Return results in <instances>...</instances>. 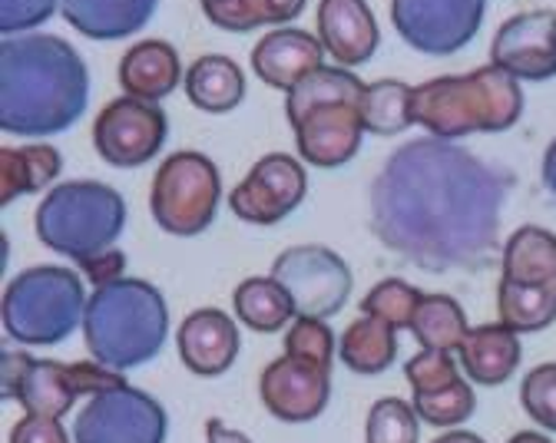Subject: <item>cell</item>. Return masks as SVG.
I'll return each mask as SVG.
<instances>
[{
  "label": "cell",
  "mask_w": 556,
  "mask_h": 443,
  "mask_svg": "<svg viewBox=\"0 0 556 443\" xmlns=\"http://www.w3.org/2000/svg\"><path fill=\"white\" fill-rule=\"evenodd\" d=\"M523 113V90L507 69L486 63L460 77H438L414 87L410 116L438 139H464L473 132H504Z\"/></svg>",
  "instance_id": "cell-5"
},
{
  "label": "cell",
  "mask_w": 556,
  "mask_h": 443,
  "mask_svg": "<svg viewBox=\"0 0 556 443\" xmlns=\"http://www.w3.org/2000/svg\"><path fill=\"white\" fill-rule=\"evenodd\" d=\"M540 176H543V186H546V192L553 195V202H556V139L546 145V153H543V166H540Z\"/></svg>",
  "instance_id": "cell-42"
},
{
  "label": "cell",
  "mask_w": 556,
  "mask_h": 443,
  "mask_svg": "<svg viewBox=\"0 0 556 443\" xmlns=\"http://www.w3.org/2000/svg\"><path fill=\"white\" fill-rule=\"evenodd\" d=\"M182 63L173 43L166 40H139L119 60V87L126 97L160 103L182 84Z\"/></svg>",
  "instance_id": "cell-20"
},
{
  "label": "cell",
  "mask_w": 556,
  "mask_h": 443,
  "mask_svg": "<svg viewBox=\"0 0 556 443\" xmlns=\"http://www.w3.org/2000/svg\"><path fill=\"white\" fill-rule=\"evenodd\" d=\"M308 192V176L299 160L286 153L262 156L249 176L232 189L229 208L249 226H275L289 218Z\"/></svg>",
  "instance_id": "cell-13"
},
{
  "label": "cell",
  "mask_w": 556,
  "mask_h": 443,
  "mask_svg": "<svg viewBox=\"0 0 556 443\" xmlns=\"http://www.w3.org/2000/svg\"><path fill=\"white\" fill-rule=\"evenodd\" d=\"M431 443H486V440L477 436V433H470V430H447V433H441V436L431 440Z\"/></svg>",
  "instance_id": "cell-43"
},
{
  "label": "cell",
  "mask_w": 556,
  "mask_h": 443,
  "mask_svg": "<svg viewBox=\"0 0 556 443\" xmlns=\"http://www.w3.org/2000/svg\"><path fill=\"white\" fill-rule=\"evenodd\" d=\"M410 103H414V87H407L401 80H378V84L365 87V100H362L365 129L375 136L404 132L407 126H414Z\"/></svg>",
  "instance_id": "cell-31"
},
{
  "label": "cell",
  "mask_w": 556,
  "mask_h": 443,
  "mask_svg": "<svg viewBox=\"0 0 556 443\" xmlns=\"http://www.w3.org/2000/svg\"><path fill=\"white\" fill-rule=\"evenodd\" d=\"M169 417L147 391L119 384L87 397L77 414L74 443H166Z\"/></svg>",
  "instance_id": "cell-10"
},
{
  "label": "cell",
  "mask_w": 556,
  "mask_h": 443,
  "mask_svg": "<svg viewBox=\"0 0 556 443\" xmlns=\"http://www.w3.org/2000/svg\"><path fill=\"white\" fill-rule=\"evenodd\" d=\"M34 229L50 252L80 265L84 258L116 245L126 229V202L106 182L74 179L43 195Z\"/></svg>",
  "instance_id": "cell-6"
},
{
  "label": "cell",
  "mask_w": 556,
  "mask_h": 443,
  "mask_svg": "<svg viewBox=\"0 0 556 443\" xmlns=\"http://www.w3.org/2000/svg\"><path fill=\"white\" fill-rule=\"evenodd\" d=\"M4 328L8 338L27 347L60 344L84 328L87 294L77 271L60 265H37L21 271L4 291Z\"/></svg>",
  "instance_id": "cell-7"
},
{
  "label": "cell",
  "mask_w": 556,
  "mask_h": 443,
  "mask_svg": "<svg viewBox=\"0 0 556 443\" xmlns=\"http://www.w3.org/2000/svg\"><path fill=\"white\" fill-rule=\"evenodd\" d=\"M318 40L344 69L368 63L378 50V24L368 0H321Z\"/></svg>",
  "instance_id": "cell-18"
},
{
  "label": "cell",
  "mask_w": 556,
  "mask_h": 443,
  "mask_svg": "<svg viewBox=\"0 0 556 443\" xmlns=\"http://www.w3.org/2000/svg\"><path fill=\"white\" fill-rule=\"evenodd\" d=\"M258 397L271 417L286 420V423H308L328 407L331 371H325V367H318L312 360L282 354L262 371Z\"/></svg>",
  "instance_id": "cell-15"
},
{
  "label": "cell",
  "mask_w": 556,
  "mask_h": 443,
  "mask_svg": "<svg viewBox=\"0 0 556 443\" xmlns=\"http://www.w3.org/2000/svg\"><path fill=\"white\" fill-rule=\"evenodd\" d=\"M417 410L397 397H381L368 410L365 443H417Z\"/></svg>",
  "instance_id": "cell-33"
},
{
  "label": "cell",
  "mask_w": 556,
  "mask_h": 443,
  "mask_svg": "<svg viewBox=\"0 0 556 443\" xmlns=\"http://www.w3.org/2000/svg\"><path fill=\"white\" fill-rule=\"evenodd\" d=\"M63 169L53 145H4L0 150V202L11 205L21 195L47 189Z\"/></svg>",
  "instance_id": "cell-24"
},
{
  "label": "cell",
  "mask_w": 556,
  "mask_h": 443,
  "mask_svg": "<svg viewBox=\"0 0 556 443\" xmlns=\"http://www.w3.org/2000/svg\"><path fill=\"white\" fill-rule=\"evenodd\" d=\"M365 84L344 66H318L286 93V116L295 129L299 156L315 169H338L362 150Z\"/></svg>",
  "instance_id": "cell-3"
},
{
  "label": "cell",
  "mask_w": 556,
  "mask_h": 443,
  "mask_svg": "<svg viewBox=\"0 0 556 443\" xmlns=\"http://www.w3.org/2000/svg\"><path fill=\"white\" fill-rule=\"evenodd\" d=\"M286 354L292 357H302V360H312L325 371H331V364L338 357V347H334V334L331 328L325 325V318H305L299 315L286 334Z\"/></svg>",
  "instance_id": "cell-35"
},
{
  "label": "cell",
  "mask_w": 556,
  "mask_h": 443,
  "mask_svg": "<svg viewBox=\"0 0 556 443\" xmlns=\"http://www.w3.org/2000/svg\"><path fill=\"white\" fill-rule=\"evenodd\" d=\"M160 0H60L63 21L90 40H123L143 30Z\"/></svg>",
  "instance_id": "cell-21"
},
{
  "label": "cell",
  "mask_w": 556,
  "mask_h": 443,
  "mask_svg": "<svg viewBox=\"0 0 556 443\" xmlns=\"http://www.w3.org/2000/svg\"><path fill=\"white\" fill-rule=\"evenodd\" d=\"M186 97L202 113H229L245 97V77L236 60L208 53L186 69Z\"/></svg>",
  "instance_id": "cell-23"
},
{
  "label": "cell",
  "mask_w": 556,
  "mask_h": 443,
  "mask_svg": "<svg viewBox=\"0 0 556 443\" xmlns=\"http://www.w3.org/2000/svg\"><path fill=\"white\" fill-rule=\"evenodd\" d=\"M553 284H556V281H553Z\"/></svg>",
  "instance_id": "cell-45"
},
{
  "label": "cell",
  "mask_w": 556,
  "mask_h": 443,
  "mask_svg": "<svg viewBox=\"0 0 556 443\" xmlns=\"http://www.w3.org/2000/svg\"><path fill=\"white\" fill-rule=\"evenodd\" d=\"M0 397L17 401L27 414L56 417L63 420L84 394L77 364L60 360H37L24 351H4V381H0Z\"/></svg>",
  "instance_id": "cell-14"
},
{
  "label": "cell",
  "mask_w": 556,
  "mask_h": 443,
  "mask_svg": "<svg viewBox=\"0 0 556 443\" xmlns=\"http://www.w3.org/2000/svg\"><path fill=\"white\" fill-rule=\"evenodd\" d=\"M507 443H553L549 436H543V433H533V430H523V433H514Z\"/></svg>",
  "instance_id": "cell-44"
},
{
  "label": "cell",
  "mask_w": 556,
  "mask_h": 443,
  "mask_svg": "<svg viewBox=\"0 0 556 443\" xmlns=\"http://www.w3.org/2000/svg\"><path fill=\"white\" fill-rule=\"evenodd\" d=\"M90 103V73L77 47L53 34L0 43V129L24 139L66 132Z\"/></svg>",
  "instance_id": "cell-2"
},
{
  "label": "cell",
  "mask_w": 556,
  "mask_h": 443,
  "mask_svg": "<svg viewBox=\"0 0 556 443\" xmlns=\"http://www.w3.org/2000/svg\"><path fill=\"white\" fill-rule=\"evenodd\" d=\"M169 334V308L163 291L143 278L100 284L87 299L84 341L93 360L129 371L153 360Z\"/></svg>",
  "instance_id": "cell-4"
},
{
  "label": "cell",
  "mask_w": 556,
  "mask_h": 443,
  "mask_svg": "<svg viewBox=\"0 0 556 443\" xmlns=\"http://www.w3.org/2000/svg\"><path fill=\"white\" fill-rule=\"evenodd\" d=\"M8 443H74V436L63 430V423L56 417L24 414V420L14 423Z\"/></svg>",
  "instance_id": "cell-39"
},
{
  "label": "cell",
  "mask_w": 556,
  "mask_h": 443,
  "mask_svg": "<svg viewBox=\"0 0 556 443\" xmlns=\"http://www.w3.org/2000/svg\"><path fill=\"white\" fill-rule=\"evenodd\" d=\"M457 354H460V364L473 384L497 388L517 375L523 351H520V334L501 321V325L470 328L464 334Z\"/></svg>",
  "instance_id": "cell-22"
},
{
  "label": "cell",
  "mask_w": 556,
  "mask_h": 443,
  "mask_svg": "<svg viewBox=\"0 0 556 443\" xmlns=\"http://www.w3.org/2000/svg\"><path fill=\"white\" fill-rule=\"evenodd\" d=\"M410 331L421 347L454 354L470 328H467L464 308L451 299V294H425L421 305L414 312Z\"/></svg>",
  "instance_id": "cell-30"
},
{
  "label": "cell",
  "mask_w": 556,
  "mask_h": 443,
  "mask_svg": "<svg viewBox=\"0 0 556 443\" xmlns=\"http://www.w3.org/2000/svg\"><path fill=\"white\" fill-rule=\"evenodd\" d=\"M338 357L355 375H368V378L384 375L397 357V328H391L381 318L362 315L358 321L344 328Z\"/></svg>",
  "instance_id": "cell-25"
},
{
  "label": "cell",
  "mask_w": 556,
  "mask_h": 443,
  "mask_svg": "<svg viewBox=\"0 0 556 443\" xmlns=\"http://www.w3.org/2000/svg\"><path fill=\"white\" fill-rule=\"evenodd\" d=\"M486 14V0H391V24L397 37L428 56L464 50Z\"/></svg>",
  "instance_id": "cell-11"
},
{
  "label": "cell",
  "mask_w": 556,
  "mask_h": 443,
  "mask_svg": "<svg viewBox=\"0 0 556 443\" xmlns=\"http://www.w3.org/2000/svg\"><path fill=\"white\" fill-rule=\"evenodd\" d=\"M223 179L216 163L202 153H173L153 179L150 212L169 236H199L216 221Z\"/></svg>",
  "instance_id": "cell-8"
},
{
  "label": "cell",
  "mask_w": 556,
  "mask_h": 443,
  "mask_svg": "<svg viewBox=\"0 0 556 443\" xmlns=\"http://www.w3.org/2000/svg\"><path fill=\"white\" fill-rule=\"evenodd\" d=\"M205 443H252V440L242 430H232L226 420L208 417V423H205Z\"/></svg>",
  "instance_id": "cell-41"
},
{
  "label": "cell",
  "mask_w": 556,
  "mask_h": 443,
  "mask_svg": "<svg viewBox=\"0 0 556 443\" xmlns=\"http://www.w3.org/2000/svg\"><path fill=\"white\" fill-rule=\"evenodd\" d=\"M491 63L514 80L543 84L556 77V11H527L501 24L491 43Z\"/></svg>",
  "instance_id": "cell-16"
},
{
  "label": "cell",
  "mask_w": 556,
  "mask_h": 443,
  "mask_svg": "<svg viewBox=\"0 0 556 443\" xmlns=\"http://www.w3.org/2000/svg\"><path fill=\"white\" fill-rule=\"evenodd\" d=\"M169 132L160 103L119 97L106 103L93 123V145L113 169H139L156 160Z\"/></svg>",
  "instance_id": "cell-12"
},
{
  "label": "cell",
  "mask_w": 556,
  "mask_h": 443,
  "mask_svg": "<svg viewBox=\"0 0 556 443\" xmlns=\"http://www.w3.org/2000/svg\"><path fill=\"white\" fill-rule=\"evenodd\" d=\"M504 278L520 284L556 281V236L540 226L517 229L504 245Z\"/></svg>",
  "instance_id": "cell-27"
},
{
  "label": "cell",
  "mask_w": 556,
  "mask_h": 443,
  "mask_svg": "<svg viewBox=\"0 0 556 443\" xmlns=\"http://www.w3.org/2000/svg\"><path fill=\"white\" fill-rule=\"evenodd\" d=\"M208 24L229 34H249L265 24H289L305 11V0H199Z\"/></svg>",
  "instance_id": "cell-29"
},
{
  "label": "cell",
  "mask_w": 556,
  "mask_h": 443,
  "mask_svg": "<svg viewBox=\"0 0 556 443\" xmlns=\"http://www.w3.org/2000/svg\"><path fill=\"white\" fill-rule=\"evenodd\" d=\"M497 312L507 328L517 334L543 331L556 321V284H520L501 278L497 288Z\"/></svg>",
  "instance_id": "cell-28"
},
{
  "label": "cell",
  "mask_w": 556,
  "mask_h": 443,
  "mask_svg": "<svg viewBox=\"0 0 556 443\" xmlns=\"http://www.w3.org/2000/svg\"><path fill=\"white\" fill-rule=\"evenodd\" d=\"M417 417L431 427H457L464 423L473 410H477V397H473V388L467 381H454L447 391H438V394H428V397H414L410 401Z\"/></svg>",
  "instance_id": "cell-34"
},
{
  "label": "cell",
  "mask_w": 556,
  "mask_h": 443,
  "mask_svg": "<svg viewBox=\"0 0 556 443\" xmlns=\"http://www.w3.org/2000/svg\"><path fill=\"white\" fill-rule=\"evenodd\" d=\"M321 40L295 30V27H282V30H271L268 37H262L252 50V69L255 77L271 87V90H282L292 93L308 73H315L321 63Z\"/></svg>",
  "instance_id": "cell-19"
},
{
  "label": "cell",
  "mask_w": 556,
  "mask_h": 443,
  "mask_svg": "<svg viewBox=\"0 0 556 443\" xmlns=\"http://www.w3.org/2000/svg\"><path fill=\"white\" fill-rule=\"evenodd\" d=\"M514 176L438 136L404 142L371 182L375 239L428 271L480 268L497 249Z\"/></svg>",
  "instance_id": "cell-1"
},
{
  "label": "cell",
  "mask_w": 556,
  "mask_h": 443,
  "mask_svg": "<svg viewBox=\"0 0 556 443\" xmlns=\"http://www.w3.org/2000/svg\"><path fill=\"white\" fill-rule=\"evenodd\" d=\"M404 378H407L414 397H428V394L447 391L460 375H457V364L447 351H428L425 347L421 354H414L404 364Z\"/></svg>",
  "instance_id": "cell-36"
},
{
  "label": "cell",
  "mask_w": 556,
  "mask_h": 443,
  "mask_svg": "<svg viewBox=\"0 0 556 443\" xmlns=\"http://www.w3.org/2000/svg\"><path fill=\"white\" fill-rule=\"evenodd\" d=\"M179 360L199 378H219L239 357L242 338L236 321L219 308H199L192 312L176 334Z\"/></svg>",
  "instance_id": "cell-17"
},
{
  "label": "cell",
  "mask_w": 556,
  "mask_h": 443,
  "mask_svg": "<svg viewBox=\"0 0 556 443\" xmlns=\"http://www.w3.org/2000/svg\"><path fill=\"white\" fill-rule=\"evenodd\" d=\"M232 305H236V318L258 334L282 331V328H289V321L299 318L292 294L271 275L268 278H245L232 294Z\"/></svg>",
  "instance_id": "cell-26"
},
{
  "label": "cell",
  "mask_w": 556,
  "mask_h": 443,
  "mask_svg": "<svg viewBox=\"0 0 556 443\" xmlns=\"http://www.w3.org/2000/svg\"><path fill=\"white\" fill-rule=\"evenodd\" d=\"M425 294L417 291L414 284L401 281V278H384L378 281L362 302V315H371V318H381L388 321L391 328H410L414 321V312L421 305Z\"/></svg>",
  "instance_id": "cell-32"
},
{
  "label": "cell",
  "mask_w": 556,
  "mask_h": 443,
  "mask_svg": "<svg viewBox=\"0 0 556 443\" xmlns=\"http://www.w3.org/2000/svg\"><path fill=\"white\" fill-rule=\"evenodd\" d=\"M271 278L282 284L295 312L305 318H334L352 299L355 275L348 262L325 245H295L271 262Z\"/></svg>",
  "instance_id": "cell-9"
},
{
  "label": "cell",
  "mask_w": 556,
  "mask_h": 443,
  "mask_svg": "<svg viewBox=\"0 0 556 443\" xmlns=\"http://www.w3.org/2000/svg\"><path fill=\"white\" fill-rule=\"evenodd\" d=\"M80 271L100 288V284H110V281H119V278H126L123 271H126V255L119 252V249H106V252H100V255H90V258H84L80 262Z\"/></svg>",
  "instance_id": "cell-40"
},
{
  "label": "cell",
  "mask_w": 556,
  "mask_h": 443,
  "mask_svg": "<svg viewBox=\"0 0 556 443\" xmlns=\"http://www.w3.org/2000/svg\"><path fill=\"white\" fill-rule=\"evenodd\" d=\"M520 404L536 427L556 433V364H540L520 381Z\"/></svg>",
  "instance_id": "cell-37"
},
{
  "label": "cell",
  "mask_w": 556,
  "mask_h": 443,
  "mask_svg": "<svg viewBox=\"0 0 556 443\" xmlns=\"http://www.w3.org/2000/svg\"><path fill=\"white\" fill-rule=\"evenodd\" d=\"M56 11V0H0V30L4 37L27 34L47 24Z\"/></svg>",
  "instance_id": "cell-38"
}]
</instances>
